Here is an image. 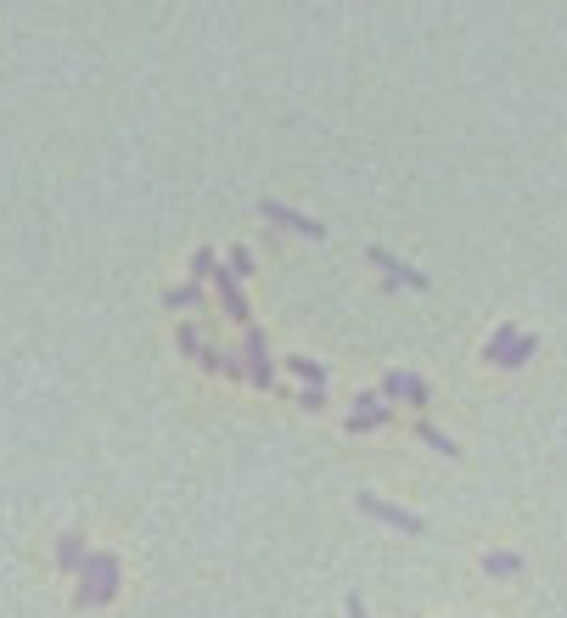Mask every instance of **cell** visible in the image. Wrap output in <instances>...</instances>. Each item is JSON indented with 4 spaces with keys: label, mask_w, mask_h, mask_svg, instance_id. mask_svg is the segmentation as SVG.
<instances>
[{
    "label": "cell",
    "mask_w": 567,
    "mask_h": 618,
    "mask_svg": "<svg viewBox=\"0 0 567 618\" xmlns=\"http://www.w3.org/2000/svg\"><path fill=\"white\" fill-rule=\"evenodd\" d=\"M118 551H90L85 568H79V585H73V602L79 607H107L118 596Z\"/></svg>",
    "instance_id": "obj_1"
},
{
    "label": "cell",
    "mask_w": 567,
    "mask_h": 618,
    "mask_svg": "<svg viewBox=\"0 0 567 618\" xmlns=\"http://www.w3.org/2000/svg\"><path fill=\"white\" fill-rule=\"evenodd\" d=\"M242 366H247V382H253L259 394H276V354H270L264 326H247L242 332Z\"/></svg>",
    "instance_id": "obj_2"
},
{
    "label": "cell",
    "mask_w": 567,
    "mask_h": 618,
    "mask_svg": "<svg viewBox=\"0 0 567 618\" xmlns=\"http://www.w3.org/2000/svg\"><path fill=\"white\" fill-rule=\"evenodd\" d=\"M388 422H393V405L382 399V388H360L348 405V416H343V428L348 433H382Z\"/></svg>",
    "instance_id": "obj_3"
},
{
    "label": "cell",
    "mask_w": 567,
    "mask_h": 618,
    "mask_svg": "<svg viewBox=\"0 0 567 618\" xmlns=\"http://www.w3.org/2000/svg\"><path fill=\"white\" fill-rule=\"evenodd\" d=\"M354 500H360V511H365V518H376V523L399 528V535H427V523L416 518V511H405V506L382 500V495H376V489H360V495H354Z\"/></svg>",
    "instance_id": "obj_4"
},
{
    "label": "cell",
    "mask_w": 567,
    "mask_h": 618,
    "mask_svg": "<svg viewBox=\"0 0 567 618\" xmlns=\"http://www.w3.org/2000/svg\"><path fill=\"white\" fill-rule=\"evenodd\" d=\"M376 388H382V399L388 405H399V399H405V405H416V411H422V405L433 399V388H427V377H416V371H388L382 382H376Z\"/></svg>",
    "instance_id": "obj_5"
},
{
    "label": "cell",
    "mask_w": 567,
    "mask_h": 618,
    "mask_svg": "<svg viewBox=\"0 0 567 618\" xmlns=\"http://www.w3.org/2000/svg\"><path fill=\"white\" fill-rule=\"evenodd\" d=\"M214 304L230 315V321H242V326H253V304H247V292H242V282L230 275L225 265L214 270Z\"/></svg>",
    "instance_id": "obj_6"
},
{
    "label": "cell",
    "mask_w": 567,
    "mask_h": 618,
    "mask_svg": "<svg viewBox=\"0 0 567 618\" xmlns=\"http://www.w3.org/2000/svg\"><path fill=\"white\" fill-rule=\"evenodd\" d=\"M259 214H264L270 225H281V231H298V237H309V242L326 237L321 220H309V214H298V208H287V203H276V197H259Z\"/></svg>",
    "instance_id": "obj_7"
},
{
    "label": "cell",
    "mask_w": 567,
    "mask_h": 618,
    "mask_svg": "<svg viewBox=\"0 0 567 618\" xmlns=\"http://www.w3.org/2000/svg\"><path fill=\"white\" fill-rule=\"evenodd\" d=\"M365 259H371L376 270L388 275V287H416V292L427 287V275H422V270H410V265H399V259H393L388 248H365Z\"/></svg>",
    "instance_id": "obj_8"
},
{
    "label": "cell",
    "mask_w": 567,
    "mask_h": 618,
    "mask_svg": "<svg viewBox=\"0 0 567 618\" xmlns=\"http://www.w3.org/2000/svg\"><path fill=\"white\" fill-rule=\"evenodd\" d=\"M85 557H90L85 528H62V535H56V568H62V573H79V568H85Z\"/></svg>",
    "instance_id": "obj_9"
},
{
    "label": "cell",
    "mask_w": 567,
    "mask_h": 618,
    "mask_svg": "<svg viewBox=\"0 0 567 618\" xmlns=\"http://www.w3.org/2000/svg\"><path fill=\"white\" fill-rule=\"evenodd\" d=\"M202 371H219V377H242V382H247L242 349H219V344H208V354H202Z\"/></svg>",
    "instance_id": "obj_10"
},
{
    "label": "cell",
    "mask_w": 567,
    "mask_h": 618,
    "mask_svg": "<svg viewBox=\"0 0 567 618\" xmlns=\"http://www.w3.org/2000/svg\"><path fill=\"white\" fill-rule=\"evenodd\" d=\"M163 304H169V309H202L208 304V282H192V275H185L180 287L163 292Z\"/></svg>",
    "instance_id": "obj_11"
},
{
    "label": "cell",
    "mask_w": 567,
    "mask_h": 618,
    "mask_svg": "<svg viewBox=\"0 0 567 618\" xmlns=\"http://www.w3.org/2000/svg\"><path fill=\"white\" fill-rule=\"evenodd\" d=\"M175 349H180L185 360H197V366H202V354H208L202 326H197V321H180V326H175Z\"/></svg>",
    "instance_id": "obj_12"
},
{
    "label": "cell",
    "mask_w": 567,
    "mask_h": 618,
    "mask_svg": "<svg viewBox=\"0 0 567 618\" xmlns=\"http://www.w3.org/2000/svg\"><path fill=\"white\" fill-rule=\"evenodd\" d=\"M287 371L304 382V388H326V366L314 354H287Z\"/></svg>",
    "instance_id": "obj_13"
},
{
    "label": "cell",
    "mask_w": 567,
    "mask_h": 618,
    "mask_svg": "<svg viewBox=\"0 0 567 618\" xmlns=\"http://www.w3.org/2000/svg\"><path fill=\"white\" fill-rule=\"evenodd\" d=\"M483 573L489 579H511V573H522V557L517 551H483Z\"/></svg>",
    "instance_id": "obj_14"
},
{
    "label": "cell",
    "mask_w": 567,
    "mask_h": 618,
    "mask_svg": "<svg viewBox=\"0 0 567 618\" xmlns=\"http://www.w3.org/2000/svg\"><path fill=\"white\" fill-rule=\"evenodd\" d=\"M416 439H422L427 450H438V456H460V444H455L444 428H433V422H416Z\"/></svg>",
    "instance_id": "obj_15"
},
{
    "label": "cell",
    "mask_w": 567,
    "mask_h": 618,
    "mask_svg": "<svg viewBox=\"0 0 567 618\" xmlns=\"http://www.w3.org/2000/svg\"><path fill=\"white\" fill-rule=\"evenodd\" d=\"M534 349H539V337H534V332H517V344L506 349V360H500V366H506V371H522V366L534 360Z\"/></svg>",
    "instance_id": "obj_16"
},
{
    "label": "cell",
    "mask_w": 567,
    "mask_h": 618,
    "mask_svg": "<svg viewBox=\"0 0 567 618\" xmlns=\"http://www.w3.org/2000/svg\"><path fill=\"white\" fill-rule=\"evenodd\" d=\"M511 344H517V326H511V321H506V326H494V332H489V344H483V360H489V366H500Z\"/></svg>",
    "instance_id": "obj_17"
},
{
    "label": "cell",
    "mask_w": 567,
    "mask_h": 618,
    "mask_svg": "<svg viewBox=\"0 0 567 618\" xmlns=\"http://www.w3.org/2000/svg\"><path fill=\"white\" fill-rule=\"evenodd\" d=\"M225 270L236 275V282H242V275H253V270H259V259H253V248H230V253H225Z\"/></svg>",
    "instance_id": "obj_18"
},
{
    "label": "cell",
    "mask_w": 567,
    "mask_h": 618,
    "mask_svg": "<svg viewBox=\"0 0 567 618\" xmlns=\"http://www.w3.org/2000/svg\"><path fill=\"white\" fill-rule=\"evenodd\" d=\"M214 270H219V253L214 248H197L192 253V282H214Z\"/></svg>",
    "instance_id": "obj_19"
},
{
    "label": "cell",
    "mask_w": 567,
    "mask_h": 618,
    "mask_svg": "<svg viewBox=\"0 0 567 618\" xmlns=\"http://www.w3.org/2000/svg\"><path fill=\"white\" fill-rule=\"evenodd\" d=\"M298 405L304 411H326V388H298Z\"/></svg>",
    "instance_id": "obj_20"
},
{
    "label": "cell",
    "mask_w": 567,
    "mask_h": 618,
    "mask_svg": "<svg viewBox=\"0 0 567 618\" xmlns=\"http://www.w3.org/2000/svg\"><path fill=\"white\" fill-rule=\"evenodd\" d=\"M343 607H348V618H365V602H360V590H348V602H343Z\"/></svg>",
    "instance_id": "obj_21"
}]
</instances>
